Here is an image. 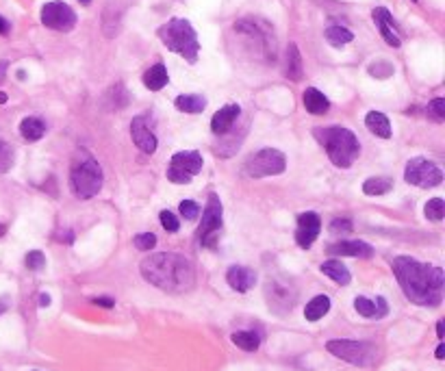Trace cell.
<instances>
[{
    "label": "cell",
    "mask_w": 445,
    "mask_h": 371,
    "mask_svg": "<svg viewBox=\"0 0 445 371\" xmlns=\"http://www.w3.org/2000/svg\"><path fill=\"white\" fill-rule=\"evenodd\" d=\"M404 295L419 307H439L443 299V269L419 263L410 256H398L391 263Z\"/></svg>",
    "instance_id": "6da1fadb"
},
{
    "label": "cell",
    "mask_w": 445,
    "mask_h": 371,
    "mask_svg": "<svg viewBox=\"0 0 445 371\" xmlns=\"http://www.w3.org/2000/svg\"><path fill=\"white\" fill-rule=\"evenodd\" d=\"M142 276L167 293H187L196 285V269L189 258L174 252H157L142 261Z\"/></svg>",
    "instance_id": "7a4b0ae2"
},
{
    "label": "cell",
    "mask_w": 445,
    "mask_h": 371,
    "mask_svg": "<svg viewBox=\"0 0 445 371\" xmlns=\"http://www.w3.org/2000/svg\"><path fill=\"white\" fill-rule=\"evenodd\" d=\"M313 137L326 150L332 165L341 167V170L352 167V163L361 154V144L356 139V135L344 126H320L313 130Z\"/></svg>",
    "instance_id": "3957f363"
},
{
    "label": "cell",
    "mask_w": 445,
    "mask_h": 371,
    "mask_svg": "<svg viewBox=\"0 0 445 371\" xmlns=\"http://www.w3.org/2000/svg\"><path fill=\"white\" fill-rule=\"evenodd\" d=\"M157 35L167 50L181 55L187 63L193 65L198 61L200 42H198V33H196V28L191 26L189 20H185V18L167 20L163 26H159Z\"/></svg>",
    "instance_id": "277c9868"
},
{
    "label": "cell",
    "mask_w": 445,
    "mask_h": 371,
    "mask_svg": "<svg viewBox=\"0 0 445 371\" xmlns=\"http://www.w3.org/2000/svg\"><path fill=\"white\" fill-rule=\"evenodd\" d=\"M102 183H105V176H102L100 163L85 150L77 152L70 167V187L74 195L81 200H89L98 195V191L102 189Z\"/></svg>",
    "instance_id": "5b68a950"
},
{
    "label": "cell",
    "mask_w": 445,
    "mask_h": 371,
    "mask_svg": "<svg viewBox=\"0 0 445 371\" xmlns=\"http://www.w3.org/2000/svg\"><path fill=\"white\" fill-rule=\"evenodd\" d=\"M326 350L356 367H371L378 360V348L367 341H352V339H332L326 343Z\"/></svg>",
    "instance_id": "8992f818"
},
{
    "label": "cell",
    "mask_w": 445,
    "mask_h": 371,
    "mask_svg": "<svg viewBox=\"0 0 445 371\" xmlns=\"http://www.w3.org/2000/svg\"><path fill=\"white\" fill-rule=\"evenodd\" d=\"M265 302L267 309L276 315H287L293 311L298 302V289L287 276H269L265 282Z\"/></svg>",
    "instance_id": "52a82bcc"
},
{
    "label": "cell",
    "mask_w": 445,
    "mask_h": 371,
    "mask_svg": "<svg viewBox=\"0 0 445 371\" xmlns=\"http://www.w3.org/2000/svg\"><path fill=\"white\" fill-rule=\"evenodd\" d=\"M287 170V156L276 148H263L248 156L244 165V174L250 178H265L276 176Z\"/></svg>",
    "instance_id": "ba28073f"
},
{
    "label": "cell",
    "mask_w": 445,
    "mask_h": 371,
    "mask_svg": "<svg viewBox=\"0 0 445 371\" xmlns=\"http://www.w3.org/2000/svg\"><path fill=\"white\" fill-rule=\"evenodd\" d=\"M222 202L215 193L209 195L207 200V207H204V213H202V222H200V228H198V239L204 248H215L218 246V237H220V230H222Z\"/></svg>",
    "instance_id": "9c48e42d"
},
{
    "label": "cell",
    "mask_w": 445,
    "mask_h": 371,
    "mask_svg": "<svg viewBox=\"0 0 445 371\" xmlns=\"http://www.w3.org/2000/svg\"><path fill=\"white\" fill-rule=\"evenodd\" d=\"M404 178L408 185H415L419 189H432L443 183V172L439 170V165H434L430 159L415 156L406 163Z\"/></svg>",
    "instance_id": "30bf717a"
},
{
    "label": "cell",
    "mask_w": 445,
    "mask_h": 371,
    "mask_svg": "<svg viewBox=\"0 0 445 371\" xmlns=\"http://www.w3.org/2000/svg\"><path fill=\"white\" fill-rule=\"evenodd\" d=\"M202 154L198 150H183L176 152L167 167V181L174 185H189L196 174L202 170Z\"/></svg>",
    "instance_id": "8fae6325"
},
{
    "label": "cell",
    "mask_w": 445,
    "mask_h": 371,
    "mask_svg": "<svg viewBox=\"0 0 445 371\" xmlns=\"http://www.w3.org/2000/svg\"><path fill=\"white\" fill-rule=\"evenodd\" d=\"M40 20L46 28L59 30V33H70L79 22L74 9L67 3H63V0H50V3H46L42 7Z\"/></svg>",
    "instance_id": "7c38bea8"
},
{
    "label": "cell",
    "mask_w": 445,
    "mask_h": 371,
    "mask_svg": "<svg viewBox=\"0 0 445 371\" xmlns=\"http://www.w3.org/2000/svg\"><path fill=\"white\" fill-rule=\"evenodd\" d=\"M235 30L239 33H248V35L257 38L267 55V59H276V40H274V33L269 30L267 24H263L261 20H242L235 24Z\"/></svg>",
    "instance_id": "4fadbf2b"
},
{
    "label": "cell",
    "mask_w": 445,
    "mask_h": 371,
    "mask_svg": "<svg viewBox=\"0 0 445 371\" xmlns=\"http://www.w3.org/2000/svg\"><path fill=\"white\" fill-rule=\"evenodd\" d=\"M320 230H322V219L317 213L313 211H306L298 217V230H295V244L300 248H311L315 244V239L320 237Z\"/></svg>",
    "instance_id": "5bb4252c"
},
{
    "label": "cell",
    "mask_w": 445,
    "mask_h": 371,
    "mask_svg": "<svg viewBox=\"0 0 445 371\" xmlns=\"http://www.w3.org/2000/svg\"><path fill=\"white\" fill-rule=\"evenodd\" d=\"M371 18H373V22H376V26H378L383 40H385L391 48H400V46H402V40H400V35H398V24H395L393 16L389 13V9H385V7H376V9L371 11Z\"/></svg>",
    "instance_id": "9a60e30c"
},
{
    "label": "cell",
    "mask_w": 445,
    "mask_h": 371,
    "mask_svg": "<svg viewBox=\"0 0 445 371\" xmlns=\"http://www.w3.org/2000/svg\"><path fill=\"white\" fill-rule=\"evenodd\" d=\"M130 137H133V144L140 148L144 154H154L157 152V137H154V132L150 130V126L146 124L144 118H135L130 122Z\"/></svg>",
    "instance_id": "2e32d148"
},
{
    "label": "cell",
    "mask_w": 445,
    "mask_h": 371,
    "mask_svg": "<svg viewBox=\"0 0 445 371\" xmlns=\"http://www.w3.org/2000/svg\"><path fill=\"white\" fill-rule=\"evenodd\" d=\"M226 282L237 293H248L257 285V272L250 267H244V265H232L226 272Z\"/></svg>",
    "instance_id": "e0dca14e"
},
{
    "label": "cell",
    "mask_w": 445,
    "mask_h": 371,
    "mask_svg": "<svg viewBox=\"0 0 445 371\" xmlns=\"http://www.w3.org/2000/svg\"><path fill=\"white\" fill-rule=\"evenodd\" d=\"M354 309H356V313L361 317H367V319H383L389 313V304H387V299L383 295H378L376 299H369L365 295H359L354 299Z\"/></svg>",
    "instance_id": "ac0fdd59"
},
{
    "label": "cell",
    "mask_w": 445,
    "mask_h": 371,
    "mask_svg": "<svg viewBox=\"0 0 445 371\" xmlns=\"http://www.w3.org/2000/svg\"><path fill=\"white\" fill-rule=\"evenodd\" d=\"M239 115H242V107H239V105H226V107H222L213 115V120H211V132L213 135H220V137H224V135H228L232 130V126H235V122H237Z\"/></svg>",
    "instance_id": "d6986e66"
},
{
    "label": "cell",
    "mask_w": 445,
    "mask_h": 371,
    "mask_svg": "<svg viewBox=\"0 0 445 371\" xmlns=\"http://www.w3.org/2000/svg\"><path fill=\"white\" fill-rule=\"evenodd\" d=\"M330 256H354V258H371L373 248L365 241H339L326 248Z\"/></svg>",
    "instance_id": "ffe728a7"
},
{
    "label": "cell",
    "mask_w": 445,
    "mask_h": 371,
    "mask_svg": "<svg viewBox=\"0 0 445 371\" xmlns=\"http://www.w3.org/2000/svg\"><path fill=\"white\" fill-rule=\"evenodd\" d=\"M302 105L311 115H326L330 111V100L315 87H309L302 93Z\"/></svg>",
    "instance_id": "44dd1931"
},
{
    "label": "cell",
    "mask_w": 445,
    "mask_h": 371,
    "mask_svg": "<svg viewBox=\"0 0 445 371\" xmlns=\"http://www.w3.org/2000/svg\"><path fill=\"white\" fill-rule=\"evenodd\" d=\"M320 269H322V274L324 276H328L330 280H334L337 285H350V280H352V274H350V269L341 263L339 258H330V261H324L322 265H320Z\"/></svg>",
    "instance_id": "7402d4cb"
},
{
    "label": "cell",
    "mask_w": 445,
    "mask_h": 371,
    "mask_svg": "<svg viewBox=\"0 0 445 371\" xmlns=\"http://www.w3.org/2000/svg\"><path fill=\"white\" fill-rule=\"evenodd\" d=\"M285 76L293 83H300L304 79V65H302V55L295 44L287 46V59H285Z\"/></svg>",
    "instance_id": "603a6c76"
},
{
    "label": "cell",
    "mask_w": 445,
    "mask_h": 371,
    "mask_svg": "<svg viewBox=\"0 0 445 371\" xmlns=\"http://www.w3.org/2000/svg\"><path fill=\"white\" fill-rule=\"evenodd\" d=\"M365 126L371 135L381 139H389L391 137V124H389V118L381 111H369L365 115Z\"/></svg>",
    "instance_id": "cb8c5ba5"
},
{
    "label": "cell",
    "mask_w": 445,
    "mask_h": 371,
    "mask_svg": "<svg viewBox=\"0 0 445 371\" xmlns=\"http://www.w3.org/2000/svg\"><path fill=\"white\" fill-rule=\"evenodd\" d=\"M174 105L183 113H202L207 109V98L200 93H183L174 100Z\"/></svg>",
    "instance_id": "d4e9b609"
},
{
    "label": "cell",
    "mask_w": 445,
    "mask_h": 371,
    "mask_svg": "<svg viewBox=\"0 0 445 371\" xmlns=\"http://www.w3.org/2000/svg\"><path fill=\"white\" fill-rule=\"evenodd\" d=\"M167 83H169V74H167V67L163 63L152 65L150 70H146V74H144V85L150 91H161Z\"/></svg>",
    "instance_id": "484cf974"
},
{
    "label": "cell",
    "mask_w": 445,
    "mask_h": 371,
    "mask_svg": "<svg viewBox=\"0 0 445 371\" xmlns=\"http://www.w3.org/2000/svg\"><path fill=\"white\" fill-rule=\"evenodd\" d=\"M20 135L26 142H40L46 135V124L40 118H24L20 122Z\"/></svg>",
    "instance_id": "4316f807"
},
{
    "label": "cell",
    "mask_w": 445,
    "mask_h": 371,
    "mask_svg": "<svg viewBox=\"0 0 445 371\" xmlns=\"http://www.w3.org/2000/svg\"><path fill=\"white\" fill-rule=\"evenodd\" d=\"M330 311V297L328 295H315L304 309L306 321H320Z\"/></svg>",
    "instance_id": "83f0119b"
},
{
    "label": "cell",
    "mask_w": 445,
    "mask_h": 371,
    "mask_svg": "<svg viewBox=\"0 0 445 371\" xmlns=\"http://www.w3.org/2000/svg\"><path fill=\"white\" fill-rule=\"evenodd\" d=\"M230 341L237 348H242L244 352H257L261 346V336L252 330H239V332H232Z\"/></svg>",
    "instance_id": "f1b7e54d"
},
{
    "label": "cell",
    "mask_w": 445,
    "mask_h": 371,
    "mask_svg": "<svg viewBox=\"0 0 445 371\" xmlns=\"http://www.w3.org/2000/svg\"><path fill=\"white\" fill-rule=\"evenodd\" d=\"M393 189V181L389 176H371L363 183L365 195H385Z\"/></svg>",
    "instance_id": "f546056e"
},
{
    "label": "cell",
    "mask_w": 445,
    "mask_h": 371,
    "mask_svg": "<svg viewBox=\"0 0 445 371\" xmlns=\"http://www.w3.org/2000/svg\"><path fill=\"white\" fill-rule=\"evenodd\" d=\"M324 35H326V42L334 48H341L354 40V33L348 30L346 26H328Z\"/></svg>",
    "instance_id": "4dcf8cb0"
},
{
    "label": "cell",
    "mask_w": 445,
    "mask_h": 371,
    "mask_svg": "<svg viewBox=\"0 0 445 371\" xmlns=\"http://www.w3.org/2000/svg\"><path fill=\"white\" fill-rule=\"evenodd\" d=\"M424 213L430 222H441L445 217V202L441 198H432L426 202V207H424Z\"/></svg>",
    "instance_id": "1f68e13d"
},
{
    "label": "cell",
    "mask_w": 445,
    "mask_h": 371,
    "mask_svg": "<svg viewBox=\"0 0 445 371\" xmlns=\"http://www.w3.org/2000/svg\"><path fill=\"white\" fill-rule=\"evenodd\" d=\"M369 74L373 79H389L393 74V65L389 61H376L369 65Z\"/></svg>",
    "instance_id": "d6a6232c"
},
{
    "label": "cell",
    "mask_w": 445,
    "mask_h": 371,
    "mask_svg": "<svg viewBox=\"0 0 445 371\" xmlns=\"http://www.w3.org/2000/svg\"><path fill=\"white\" fill-rule=\"evenodd\" d=\"M24 263H26V267L30 269V272H40V269H44V265H46V256L40 250H30L26 254Z\"/></svg>",
    "instance_id": "836d02e7"
},
{
    "label": "cell",
    "mask_w": 445,
    "mask_h": 371,
    "mask_svg": "<svg viewBox=\"0 0 445 371\" xmlns=\"http://www.w3.org/2000/svg\"><path fill=\"white\" fill-rule=\"evenodd\" d=\"M11 165H13V148L0 139V174L7 172Z\"/></svg>",
    "instance_id": "e575fe53"
},
{
    "label": "cell",
    "mask_w": 445,
    "mask_h": 371,
    "mask_svg": "<svg viewBox=\"0 0 445 371\" xmlns=\"http://www.w3.org/2000/svg\"><path fill=\"white\" fill-rule=\"evenodd\" d=\"M135 248L137 250H142V252H148L157 246V237L152 232H142V234H135V239H133Z\"/></svg>",
    "instance_id": "d590c367"
},
{
    "label": "cell",
    "mask_w": 445,
    "mask_h": 371,
    "mask_svg": "<svg viewBox=\"0 0 445 371\" xmlns=\"http://www.w3.org/2000/svg\"><path fill=\"white\" fill-rule=\"evenodd\" d=\"M426 113H428L430 120H434V122L441 124L445 120V100L443 98H434L432 103L428 105V111Z\"/></svg>",
    "instance_id": "8d00e7d4"
},
{
    "label": "cell",
    "mask_w": 445,
    "mask_h": 371,
    "mask_svg": "<svg viewBox=\"0 0 445 371\" xmlns=\"http://www.w3.org/2000/svg\"><path fill=\"white\" fill-rule=\"evenodd\" d=\"M159 222H161V226L167 232H179V228H181V222H179V217L172 211H161L159 213Z\"/></svg>",
    "instance_id": "74e56055"
},
{
    "label": "cell",
    "mask_w": 445,
    "mask_h": 371,
    "mask_svg": "<svg viewBox=\"0 0 445 371\" xmlns=\"http://www.w3.org/2000/svg\"><path fill=\"white\" fill-rule=\"evenodd\" d=\"M179 211H181V215L185 217V219H196L198 217V213H200V207L196 205L193 200H183L181 202V207H179Z\"/></svg>",
    "instance_id": "f35d334b"
},
{
    "label": "cell",
    "mask_w": 445,
    "mask_h": 371,
    "mask_svg": "<svg viewBox=\"0 0 445 371\" xmlns=\"http://www.w3.org/2000/svg\"><path fill=\"white\" fill-rule=\"evenodd\" d=\"M352 222L350 219H332L330 222V232H350Z\"/></svg>",
    "instance_id": "ab89813d"
},
{
    "label": "cell",
    "mask_w": 445,
    "mask_h": 371,
    "mask_svg": "<svg viewBox=\"0 0 445 371\" xmlns=\"http://www.w3.org/2000/svg\"><path fill=\"white\" fill-rule=\"evenodd\" d=\"M91 302H94V304H98V307H105V309H113L116 307L113 297H94Z\"/></svg>",
    "instance_id": "60d3db41"
},
{
    "label": "cell",
    "mask_w": 445,
    "mask_h": 371,
    "mask_svg": "<svg viewBox=\"0 0 445 371\" xmlns=\"http://www.w3.org/2000/svg\"><path fill=\"white\" fill-rule=\"evenodd\" d=\"M9 28H11V24H9L3 16H0V35H7Z\"/></svg>",
    "instance_id": "b9f144b4"
},
{
    "label": "cell",
    "mask_w": 445,
    "mask_h": 371,
    "mask_svg": "<svg viewBox=\"0 0 445 371\" xmlns=\"http://www.w3.org/2000/svg\"><path fill=\"white\" fill-rule=\"evenodd\" d=\"M9 307H11L9 297H0V315H3V313H7V311H9Z\"/></svg>",
    "instance_id": "7bdbcfd3"
},
{
    "label": "cell",
    "mask_w": 445,
    "mask_h": 371,
    "mask_svg": "<svg viewBox=\"0 0 445 371\" xmlns=\"http://www.w3.org/2000/svg\"><path fill=\"white\" fill-rule=\"evenodd\" d=\"M40 307H50V295L48 293H40Z\"/></svg>",
    "instance_id": "ee69618b"
},
{
    "label": "cell",
    "mask_w": 445,
    "mask_h": 371,
    "mask_svg": "<svg viewBox=\"0 0 445 371\" xmlns=\"http://www.w3.org/2000/svg\"><path fill=\"white\" fill-rule=\"evenodd\" d=\"M5 72H7V61H0V83L5 81Z\"/></svg>",
    "instance_id": "f6af8a7d"
},
{
    "label": "cell",
    "mask_w": 445,
    "mask_h": 371,
    "mask_svg": "<svg viewBox=\"0 0 445 371\" xmlns=\"http://www.w3.org/2000/svg\"><path fill=\"white\" fill-rule=\"evenodd\" d=\"M434 356H436V358H439V360H441V358H443V356H445V346H443V343H441V346H439V348H436V354H434Z\"/></svg>",
    "instance_id": "bcb514c9"
},
{
    "label": "cell",
    "mask_w": 445,
    "mask_h": 371,
    "mask_svg": "<svg viewBox=\"0 0 445 371\" xmlns=\"http://www.w3.org/2000/svg\"><path fill=\"white\" fill-rule=\"evenodd\" d=\"M436 336H439V339H443V321L436 324Z\"/></svg>",
    "instance_id": "7dc6e473"
},
{
    "label": "cell",
    "mask_w": 445,
    "mask_h": 371,
    "mask_svg": "<svg viewBox=\"0 0 445 371\" xmlns=\"http://www.w3.org/2000/svg\"><path fill=\"white\" fill-rule=\"evenodd\" d=\"M3 103H7V96H5V93H0V105H3Z\"/></svg>",
    "instance_id": "c3c4849f"
},
{
    "label": "cell",
    "mask_w": 445,
    "mask_h": 371,
    "mask_svg": "<svg viewBox=\"0 0 445 371\" xmlns=\"http://www.w3.org/2000/svg\"><path fill=\"white\" fill-rule=\"evenodd\" d=\"M3 234H5V226H3V224H0V237H3Z\"/></svg>",
    "instance_id": "681fc988"
},
{
    "label": "cell",
    "mask_w": 445,
    "mask_h": 371,
    "mask_svg": "<svg viewBox=\"0 0 445 371\" xmlns=\"http://www.w3.org/2000/svg\"><path fill=\"white\" fill-rule=\"evenodd\" d=\"M79 3H81V5H89V3H91V0H79Z\"/></svg>",
    "instance_id": "f907efd6"
},
{
    "label": "cell",
    "mask_w": 445,
    "mask_h": 371,
    "mask_svg": "<svg viewBox=\"0 0 445 371\" xmlns=\"http://www.w3.org/2000/svg\"><path fill=\"white\" fill-rule=\"evenodd\" d=\"M413 3H417V0H413Z\"/></svg>",
    "instance_id": "816d5d0a"
}]
</instances>
